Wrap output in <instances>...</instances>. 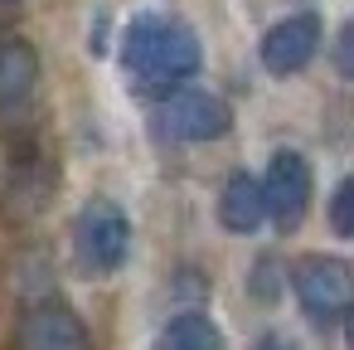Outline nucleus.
I'll use <instances>...</instances> for the list:
<instances>
[{
	"label": "nucleus",
	"mask_w": 354,
	"mask_h": 350,
	"mask_svg": "<svg viewBox=\"0 0 354 350\" xmlns=\"http://www.w3.org/2000/svg\"><path fill=\"white\" fill-rule=\"evenodd\" d=\"M122 64L141 88H175L199 73L204 54L185 25L160 20V15H136L122 35Z\"/></svg>",
	"instance_id": "nucleus-1"
},
{
	"label": "nucleus",
	"mask_w": 354,
	"mask_h": 350,
	"mask_svg": "<svg viewBox=\"0 0 354 350\" xmlns=\"http://www.w3.org/2000/svg\"><path fill=\"white\" fill-rule=\"evenodd\" d=\"M131 253V219L117 200H93L78 219V258L88 272H117Z\"/></svg>",
	"instance_id": "nucleus-2"
},
{
	"label": "nucleus",
	"mask_w": 354,
	"mask_h": 350,
	"mask_svg": "<svg viewBox=\"0 0 354 350\" xmlns=\"http://www.w3.org/2000/svg\"><path fill=\"white\" fill-rule=\"evenodd\" d=\"M228 122H233L228 103L204 88H175L156 112V132L170 141H214L228 132Z\"/></svg>",
	"instance_id": "nucleus-3"
},
{
	"label": "nucleus",
	"mask_w": 354,
	"mask_h": 350,
	"mask_svg": "<svg viewBox=\"0 0 354 350\" xmlns=\"http://www.w3.org/2000/svg\"><path fill=\"white\" fill-rule=\"evenodd\" d=\"M291 282H296L301 306H306L315 321H330V316H339V311L354 301V268L339 263V258H330V253L301 258L296 272H291Z\"/></svg>",
	"instance_id": "nucleus-4"
},
{
	"label": "nucleus",
	"mask_w": 354,
	"mask_h": 350,
	"mask_svg": "<svg viewBox=\"0 0 354 350\" xmlns=\"http://www.w3.org/2000/svg\"><path fill=\"white\" fill-rule=\"evenodd\" d=\"M262 195H267L272 224L277 229H296L306 204H310V166L296 151H277L272 166H267V180H262Z\"/></svg>",
	"instance_id": "nucleus-5"
},
{
	"label": "nucleus",
	"mask_w": 354,
	"mask_h": 350,
	"mask_svg": "<svg viewBox=\"0 0 354 350\" xmlns=\"http://www.w3.org/2000/svg\"><path fill=\"white\" fill-rule=\"evenodd\" d=\"M15 345L20 350H88V326L64 301H39L20 316Z\"/></svg>",
	"instance_id": "nucleus-6"
},
{
	"label": "nucleus",
	"mask_w": 354,
	"mask_h": 350,
	"mask_svg": "<svg viewBox=\"0 0 354 350\" xmlns=\"http://www.w3.org/2000/svg\"><path fill=\"white\" fill-rule=\"evenodd\" d=\"M320 49V20L315 15H291L262 35V69L272 73H301Z\"/></svg>",
	"instance_id": "nucleus-7"
},
{
	"label": "nucleus",
	"mask_w": 354,
	"mask_h": 350,
	"mask_svg": "<svg viewBox=\"0 0 354 350\" xmlns=\"http://www.w3.org/2000/svg\"><path fill=\"white\" fill-rule=\"evenodd\" d=\"M262 219H267V195H262V185H257L248 170L228 175V180H223V195H218V224L233 229V234H252Z\"/></svg>",
	"instance_id": "nucleus-8"
},
{
	"label": "nucleus",
	"mask_w": 354,
	"mask_h": 350,
	"mask_svg": "<svg viewBox=\"0 0 354 350\" xmlns=\"http://www.w3.org/2000/svg\"><path fill=\"white\" fill-rule=\"evenodd\" d=\"M39 83V54L25 40H0V107H25Z\"/></svg>",
	"instance_id": "nucleus-9"
},
{
	"label": "nucleus",
	"mask_w": 354,
	"mask_h": 350,
	"mask_svg": "<svg viewBox=\"0 0 354 350\" xmlns=\"http://www.w3.org/2000/svg\"><path fill=\"white\" fill-rule=\"evenodd\" d=\"M156 350H223V340H218V326H214L209 316L185 311V316H175V321L160 331Z\"/></svg>",
	"instance_id": "nucleus-10"
},
{
	"label": "nucleus",
	"mask_w": 354,
	"mask_h": 350,
	"mask_svg": "<svg viewBox=\"0 0 354 350\" xmlns=\"http://www.w3.org/2000/svg\"><path fill=\"white\" fill-rule=\"evenodd\" d=\"M330 229L335 234H344V238H354V175L335 190V200H330Z\"/></svg>",
	"instance_id": "nucleus-11"
},
{
	"label": "nucleus",
	"mask_w": 354,
	"mask_h": 350,
	"mask_svg": "<svg viewBox=\"0 0 354 350\" xmlns=\"http://www.w3.org/2000/svg\"><path fill=\"white\" fill-rule=\"evenodd\" d=\"M335 69L344 73V78H354V20L339 30V40H335Z\"/></svg>",
	"instance_id": "nucleus-12"
},
{
	"label": "nucleus",
	"mask_w": 354,
	"mask_h": 350,
	"mask_svg": "<svg viewBox=\"0 0 354 350\" xmlns=\"http://www.w3.org/2000/svg\"><path fill=\"white\" fill-rule=\"evenodd\" d=\"M252 350H296V345H291V340H281V335H262Z\"/></svg>",
	"instance_id": "nucleus-13"
},
{
	"label": "nucleus",
	"mask_w": 354,
	"mask_h": 350,
	"mask_svg": "<svg viewBox=\"0 0 354 350\" xmlns=\"http://www.w3.org/2000/svg\"><path fill=\"white\" fill-rule=\"evenodd\" d=\"M344 340H349V350H354V301L344 306Z\"/></svg>",
	"instance_id": "nucleus-14"
}]
</instances>
